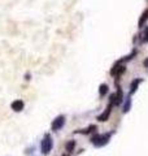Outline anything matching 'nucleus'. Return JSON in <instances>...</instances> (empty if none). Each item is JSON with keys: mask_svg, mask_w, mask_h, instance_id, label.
<instances>
[{"mask_svg": "<svg viewBox=\"0 0 148 156\" xmlns=\"http://www.w3.org/2000/svg\"><path fill=\"white\" fill-rule=\"evenodd\" d=\"M52 147H53V142H52L51 135L46 134V135H44V138H43V140H42V144H41L42 154L43 155H48L52 151Z\"/></svg>", "mask_w": 148, "mask_h": 156, "instance_id": "f257e3e1", "label": "nucleus"}, {"mask_svg": "<svg viewBox=\"0 0 148 156\" xmlns=\"http://www.w3.org/2000/svg\"><path fill=\"white\" fill-rule=\"evenodd\" d=\"M111 133H105V134H97L91 139V142L96 146V147H101L108 143V140L111 139Z\"/></svg>", "mask_w": 148, "mask_h": 156, "instance_id": "f03ea898", "label": "nucleus"}, {"mask_svg": "<svg viewBox=\"0 0 148 156\" xmlns=\"http://www.w3.org/2000/svg\"><path fill=\"white\" fill-rule=\"evenodd\" d=\"M64 125H65V116L61 115V116H57L56 119L52 121L51 128L53 131H57V130H61L64 128Z\"/></svg>", "mask_w": 148, "mask_h": 156, "instance_id": "7ed1b4c3", "label": "nucleus"}, {"mask_svg": "<svg viewBox=\"0 0 148 156\" xmlns=\"http://www.w3.org/2000/svg\"><path fill=\"white\" fill-rule=\"evenodd\" d=\"M112 107H113V104L111 103L107 107V109L103 112V113L100 115V116H97V120L99 121H101V122H104V121H107L108 119H109V116H111V112H112Z\"/></svg>", "mask_w": 148, "mask_h": 156, "instance_id": "20e7f679", "label": "nucleus"}, {"mask_svg": "<svg viewBox=\"0 0 148 156\" xmlns=\"http://www.w3.org/2000/svg\"><path fill=\"white\" fill-rule=\"evenodd\" d=\"M11 107H12V109L14 111V112H21L22 109H23V107H25V103L21 100V99H16L13 101V103L11 104Z\"/></svg>", "mask_w": 148, "mask_h": 156, "instance_id": "39448f33", "label": "nucleus"}, {"mask_svg": "<svg viewBox=\"0 0 148 156\" xmlns=\"http://www.w3.org/2000/svg\"><path fill=\"white\" fill-rule=\"evenodd\" d=\"M142 82H143L142 78H135V80L131 82L130 83V95H132L138 90V87H139V85L142 83Z\"/></svg>", "mask_w": 148, "mask_h": 156, "instance_id": "423d86ee", "label": "nucleus"}, {"mask_svg": "<svg viewBox=\"0 0 148 156\" xmlns=\"http://www.w3.org/2000/svg\"><path fill=\"white\" fill-rule=\"evenodd\" d=\"M147 20H148V9H146V11L142 13V16L139 18V22H138V26L143 27V26H144V23L147 22Z\"/></svg>", "mask_w": 148, "mask_h": 156, "instance_id": "0eeeda50", "label": "nucleus"}, {"mask_svg": "<svg viewBox=\"0 0 148 156\" xmlns=\"http://www.w3.org/2000/svg\"><path fill=\"white\" fill-rule=\"evenodd\" d=\"M122 98H123V94H122V90L118 89L117 92L115 94V105H120L122 103Z\"/></svg>", "mask_w": 148, "mask_h": 156, "instance_id": "6e6552de", "label": "nucleus"}, {"mask_svg": "<svg viewBox=\"0 0 148 156\" xmlns=\"http://www.w3.org/2000/svg\"><path fill=\"white\" fill-rule=\"evenodd\" d=\"M108 91H109V87H108V85L103 83V85L99 86V95H100V96H105L108 94Z\"/></svg>", "mask_w": 148, "mask_h": 156, "instance_id": "1a4fd4ad", "label": "nucleus"}, {"mask_svg": "<svg viewBox=\"0 0 148 156\" xmlns=\"http://www.w3.org/2000/svg\"><path fill=\"white\" fill-rule=\"evenodd\" d=\"M131 108V99H130V96L126 99V101H125V104H123V112H129V109Z\"/></svg>", "mask_w": 148, "mask_h": 156, "instance_id": "9d476101", "label": "nucleus"}, {"mask_svg": "<svg viewBox=\"0 0 148 156\" xmlns=\"http://www.w3.org/2000/svg\"><path fill=\"white\" fill-rule=\"evenodd\" d=\"M74 147H76V142H74V140H69L66 143V151H69V152H72Z\"/></svg>", "mask_w": 148, "mask_h": 156, "instance_id": "9b49d317", "label": "nucleus"}, {"mask_svg": "<svg viewBox=\"0 0 148 156\" xmlns=\"http://www.w3.org/2000/svg\"><path fill=\"white\" fill-rule=\"evenodd\" d=\"M142 43H148V27L144 29V33H143V38H142Z\"/></svg>", "mask_w": 148, "mask_h": 156, "instance_id": "f8f14e48", "label": "nucleus"}, {"mask_svg": "<svg viewBox=\"0 0 148 156\" xmlns=\"http://www.w3.org/2000/svg\"><path fill=\"white\" fill-rule=\"evenodd\" d=\"M96 130V126L95 125H91L90 128H87V129H85V131H82L83 134H87V133H92V131H95Z\"/></svg>", "mask_w": 148, "mask_h": 156, "instance_id": "ddd939ff", "label": "nucleus"}, {"mask_svg": "<svg viewBox=\"0 0 148 156\" xmlns=\"http://www.w3.org/2000/svg\"><path fill=\"white\" fill-rule=\"evenodd\" d=\"M62 156H68V155H62Z\"/></svg>", "mask_w": 148, "mask_h": 156, "instance_id": "4468645a", "label": "nucleus"}]
</instances>
